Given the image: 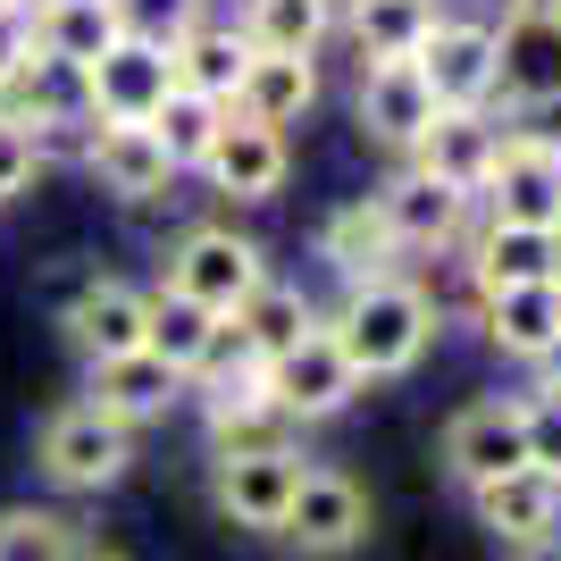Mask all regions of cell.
<instances>
[{
	"mask_svg": "<svg viewBox=\"0 0 561 561\" xmlns=\"http://www.w3.org/2000/svg\"><path fill=\"white\" fill-rule=\"evenodd\" d=\"M469 328L486 335V352H503V360H519V369H537L545 344L561 335V294L553 285H494V294H478L469 302Z\"/></svg>",
	"mask_w": 561,
	"mask_h": 561,
	"instance_id": "18",
	"label": "cell"
},
{
	"mask_svg": "<svg viewBox=\"0 0 561 561\" xmlns=\"http://www.w3.org/2000/svg\"><path fill=\"white\" fill-rule=\"evenodd\" d=\"M537 386H561V335L545 344V360H537Z\"/></svg>",
	"mask_w": 561,
	"mask_h": 561,
	"instance_id": "37",
	"label": "cell"
},
{
	"mask_svg": "<svg viewBox=\"0 0 561 561\" xmlns=\"http://www.w3.org/2000/svg\"><path fill=\"white\" fill-rule=\"evenodd\" d=\"M519 420H528V461H537V469H561V386L519 394Z\"/></svg>",
	"mask_w": 561,
	"mask_h": 561,
	"instance_id": "34",
	"label": "cell"
},
{
	"mask_svg": "<svg viewBox=\"0 0 561 561\" xmlns=\"http://www.w3.org/2000/svg\"><path fill=\"white\" fill-rule=\"evenodd\" d=\"M453 0H344L335 9V25L352 34V50L360 59H411V50L427 43V25L445 18Z\"/></svg>",
	"mask_w": 561,
	"mask_h": 561,
	"instance_id": "24",
	"label": "cell"
},
{
	"mask_svg": "<svg viewBox=\"0 0 561 561\" xmlns=\"http://www.w3.org/2000/svg\"><path fill=\"white\" fill-rule=\"evenodd\" d=\"M243 43L252 50H328V34H335V0H243Z\"/></svg>",
	"mask_w": 561,
	"mask_h": 561,
	"instance_id": "27",
	"label": "cell"
},
{
	"mask_svg": "<svg viewBox=\"0 0 561 561\" xmlns=\"http://www.w3.org/2000/svg\"><path fill=\"white\" fill-rule=\"evenodd\" d=\"M193 176H202L218 202H234V210H260V202H277V193L294 185V135H277V126H252V117H234V110H227Z\"/></svg>",
	"mask_w": 561,
	"mask_h": 561,
	"instance_id": "4",
	"label": "cell"
},
{
	"mask_svg": "<svg viewBox=\"0 0 561 561\" xmlns=\"http://www.w3.org/2000/svg\"><path fill=\"white\" fill-rule=\"evenodd\" d=\"M512 561H561V537H545V545H519Z\"/></svg>",
	"mask_w": 561,
	"mask_h": 561,
	"instance_id": "39",
	"label": "cell"
},
{
	"mask_svg": "<svg viewBox=\"0 0 561 561\" xmlns=\"http://www.w3.org/2000/svg\"><path fill=\"white\" fill-rule=\"evenodd\" d=\"M218 117H227L218 101L185 93V84H168V101H160L151 117H142V126H151V135L168 142V160H176V168L193 176V168H202V151H210V135H218Z\"/></svg>",
	"mask_w": 561,
	"mask_h": 561,
	"instance_id": "29",
	"label": "cell"
},
{
	"mask_svg": "<svg viewBox=\"0 0 561 561\" xmlns=\"http://www.w3.org/2000/svg\"><path fill=\"white\" fill-rule=\"evenodd\" d=\"M43 185V160H34V135H25V117L0 110V210L25 202V193Z\"/></svg>",
	"mask_w": 561,
	"mask_h": 561,
	"instance_id": "32",
	"label": "cell"
},
{
	"mask_svg": "<svg viewBox=\"0 0 561 561\" xmlns=\"http://www.w3.org/2000/svg\"><path fill=\"white\" fill-rule=\"evenodd\" d=\"M411 59H420L436 110H494V18H478V9H445Z\"/></svg>",
	"mask_w": 561,
	"mask_h": 561,
	"instance_id": "5",
	"label": "cell"
},
{
	"mask_svg": "<svg viewBox=\"0 0 561 561\" xmlns=\"http://www.w3.org/2000/svg\"><path fill=\"white\" fill-rule=\"evenodd\" d=\"M25 9H50V0H25Z\"/></svg>",
	"mask_w": 561,
	"mask_h": 561,
	"instance_id": "42",
	"label": "cell"
},
{
	"mask_svg": "<svg viewBox=\"0 0 561 561\" xmlns=\"http://www.w3.org/2000/svg\"><path fill=\"white\" fill-rule=\"evenodd\" d=\"M84 176H93L110 202H126V210H151V202H168V193L185 185V168L168 160V142L151 135V126H110V117H93Z\"/></svg>",
	"mask_w": 561,
	"mask_h": 561,
	"instance_id": "12",
	"label": "cell"
},
{
	"mask_svg": "<svg viewBox=\"0 0 561 561\" xmlns=\"http://www.w3.org/2000/svg\"><path fill=\"white\" fill-rule=\"evenodd\" d=\"M193 386H185V369H168L160 352H117V360H93V394L84 402H101L117 427H160L176 402H185Z\"/></svg>",
	"mask_w": 561,
	"mask_h": 561,
	"instance_id": "20",
	"label": "cell"
},
{
	"mask_svg": "<svg viewBox=\"0 0 561 561\" xmlns=\"http://www.w3.org/2000/svg\"><path fill=\"white\" fill-rule=\"evenodd\" d=\"M427 117H436V93H427L420 59H360V93H352V126L369 151L386 160H411L427 135Z\"/></svg>",
	"mask_w": 561,
	"mask_h": 561,
	"instance_id": "6",
	"label": "cell"
},
{
	"mask_svg": "<svg viewBox=\"0 0 561 561\" xmlns=\"http://www.w3.org/2000/svg\"><path fill=\"white\" fill-rule=\"evenodd\" d=\"M335 335V352L352 360V377L360 386H386V377H411L436 352V335H445V310H436V294H427L420 277H369V285H344V302L319 310Z\"/></svg>",
	"mask_w": 561,
	"mask_h": 561,
	"instance_id": "1",
	"label": "cell"
},
{
	"mask_svg": "<svg viewBox=\"0 0 561 561\" xmlns=\"http://www.w3.org/2000/svg\"><path fill=\"white\" fill-rule=\"evenodd\" d=\"M260 386H268V402H277L294 427H319V420H335L352 394H360V377H352V360L335 352V335H328V319L302 335V344H285L277 360H260Z\"/></svg>",
	"mask_w": 561,
	"mask_h": 561,
	"instance_id": "7",
	"label": "cell"
},
{
	"mask_svg": "<svg viewBox=\"0 0 561 561\" xmlns=\"http://www.w3.org/2000/svg\"><path fill=\"white\" fill-rule=\"evenodd\" d=\"M34 469H43L59 494H110L126 469H135V427H117L101 402H68L50 411L43 436H34Z\"/></svg>",
	"mask_w": 561,
	"mask_h": 561,
	"instance_id": "2",
	"label": "cell"
},
{
	"mask_svg": "<svg viewBox=\"0 0 561 561\" xmlns=\"http://www.w3.org/2000/svg\"><path fill=\"white\" fill-rule=\"evenodd\" d=\"M545 93H561V18L503 9L494 18V110H519Z\"/></svg>",
	"mask_w": 561,
	"mask_h": 561,
	"instance_id": "19",
	"label": "cell"
},
{
	"mask_svg": "<svg viewBox=\"0 0 561 561\" xmlns=\"http://www.w3.org/2000/svg\"><path fill=\"white\" fill-rule=\"evenodd\" d=\"M227 319H234V335H243V344H252L260 360H277L285 344H302V335L319 328V302H310L302 285H285L277 268H268V277H260L252 294H243V302L227 310Z\"/></svg>",
	"mask_w": 561,
	"mask_h": 561,
	"instance_id": "25",
	"label": "cell"
},
{
	"mask_svg": "<svg viewBox=\"0 0 561 561\" xmlns=\"http://www.w3.org/2000/svg\"><path fill=\"white\" fill-rule=\"evenodd\" d=\"M369 519L377 512H369V486H360V478H344V469H302L277 537L294 545V553H310V561H335V553H352V545H369Z\"/></svg>",
	"mask_w": 561,
	"mask_h": 561,
	"instance_id": "8",
	"label": "cell"
},
{
	"mask_svg": "<svg viewBox=\"0 0 561 561\" xmlns=\"http://www.w3.org/2000/svg\"><path fill=\"white\" fill-rule=\"evenodd\" d=\"M503 9H519V18H561V0H503Z\"/></svg>",
	"mask_w": 561,
	"mask_h": 561,
	"instance_id": "38",
	"label": "cell"
},
{
	"mask_svg": "<svg viewBox=\"0 0 561 561\" xmlns=\"http://www.w3.org/2000/svg\"><path fill=\"white\" fill-rule=\"evenodd\" d=\"M445 478L453 486H486V478H503V469L528 461V420H519V394H469L461 411L445 420Z\"/></svg>",
	"mask_w": 561,
	"mask_h": 561,
	"instance_id": "9",
	"label": "cell"
},
{
	"mask_svg": "<svg viewBox=\"0 0 561 561\" xmlns=\"http://www.w3.org/2000/svg\"><path fill=\"white\" fill-rule=\"evenodd\" d=\"M168 68H176V84L202 101H218L227 110L234 84H243V68H252V43H243V25L234 18H202L193 34H176L168 43Z\"/></svg>",
	"mask_w": 561,
	"mask_h": 561,
	"instance_id": "23",
	"label": "cell"
},
{
	"mask_svg": "<svg viewBox=\"0 0 561 561\" xmlns=\"http://www.w3.org/2000/svg\"><path fill=\"white\" fill-rule=\"evenodd\" d=\"M110 9H117V34H135V43H160V50L210 18L202 0H110Z\"/></svg>",
	"mask_w": 561,
	"mask_h": 561,
	"instance_id": "31",
	"label": "cell"
},
{
	"mask_svg": "<svg viewBox=\"0 0 561 561\" xmlns=\"http://www.w3.org/2000/svg\"><path fill=\"white\" fill-rule=\"evenodd\" d=\"M84 537H76V519L43 512V503H18V512H0V561H76Z\"/></svg>",
	"mask_w": 561,
	"mask_h": 561,
	"instance_id": "30",
	"label": "cell"
},
{
	"mask_svg": "<svg viewBox=\"0 0 561 561\" xmlns=\"http://www.w3.org/2000/svg\"><path fill=\"white\" fill-rule=\"evenodd\" d=\"M34 59V9L25 0H0V84Z\"/></svg>",
	"mask_w": 561,
	"mask_h": 561,
	"instance_id": "36",
	"label": "cell"
},
{
	"mask_svg": "<svg viewBox=\"0 0 561 561\" xmlns=\"http://www.w3.org/2000/svg\"><path fill=\"white\" fill-rule=\"evenodd\" d=\"M34 135V160L50 168H84V151H93V117H43V126H25Z\"/></svg>",
	"mask_w": 561,
	"mask_h": 561,
	"instance_id": "33",
	"label": "cell"
},
{
	"mask_svg": "<svg viewBox=\"0 0 561 561\" xmlns=\"http://www.w3.org/2000/svg\"><path fill=\"white\" fill-rule=\"evenodd\" d=\"M110 43H117V9L110 0H50V9H34V50H50V59L93 68Z\"/></svg>",
	"mask_w": 561,
	"mask_h": 561,
	"instance_id": "28",
	"label": "cell"
},
{
	"mask_svg": "<svg viewBox=\"0 0 561 561\" xmlns=\"http://www.w3.org/2000/svg\"><path fill=\"white\" fill-rule=\"evenodd\" d=\"M84 84H93V117H110V126H142V117L168 101L176 68H168V50H160V43L117 34V43L93 59V68H84Z\"/></svg>",
	"mask_w": 561,
	"mask_h": 561,
	"instance_id": "17",
	"label": "cell"
},
{
	"mask_svg": "<svg viewBox=\"0 0 561 561\" xmlns=\"http://www.w3.org/2000/svg\"><path fill=\"white\" fill-rule=\"evenodd\" d=\"M210 335H218V310H202L193 294H176V285H151V310H142V352H160L168 369L193 377V360L210 352Z\"/></svg>",
	"mask_w": 561,
	"mask_h": 561,
	"instance_id": "26",
	"label": "cell"
},
{
	"mask_svg": "<svg viewBox=\"0 0 561 561\" xmlns=\"http://www.w3.org/2000/svg\"><path fill=\"white\" fill-rule=\"evenodd\" d=\"M377 210H386V227H394L402 260L411 252H461V234L478 227V202L453 193V185H436V176L411 168V160H394V176L377 185Z\"/></svg>",
	"mask_w": 561,
	"mask_h": 561,
	"instance_id": "10",
	"label": "cell"
},
{
	"mask_svg": "<svg viewBox=\"0 0 561 561\" xmlns=\"http://www.w3.org/2000/svg\"><path fill=\"white\" fill-rule=\"evenodd\" d=\"M545 285L561 294V227H553V252H545Z\"/></svg>",
	"mask_w": 561,
	"mask_h": 561,
	"instance_id": "40",
	"label": "cell"
},
{
	"mask_svg": "<svg viewBox=\"0 0 561 561\" xmlns=\"http://www.w3.org/2000/svg\"><path fill=\"white\" fill-rule=\"evenodd\" d=\"M478 218L553 234L561 227V160L537 151V142H519V135H503V160H494V176L478 185Z\"/></svg>",
	"mask_w": 561,
	"mask_h": 561,
	"instance_id": "15",
	"label": "cell"
},
{
	"mask_svg": "<svg viewBox=\"0 0 561 561\" xmlns=\"http://www.w3.org/2000/svg\"><path fill=\"white\" fill-rule=\"evenodd\" d=\"M503 110H436L427 117V135H420V151H411V168H427L436 185H453V193H469L478 202V185L494 176V160H503Z\"/></svg>",
	"mask_w": 561,
	"mask_h": 561,
	"instance_id": "14",
	"label": "cell"
},
{
	"mask_svg": "<svg viewBox=\"0 0 561 561\" xmlns=\"http://www.w3.org/2000/svg\"><path fill=\"white\" fill-rule=\"evenodd\" d=\"M503 126H512L519 142H537V151H553V160H561V93H545V101H519V110H503Z\"/></svg>",
	"mask_w": 561,
	"mask_h": 561,
	"instance_id": "35",
	"label": "cell"
},
{
	"mask_svg": "<svg viewBox=\"0 0 561 561\" xmlns=\"http://www.w3.org/2000/svg\"><path fill=\"white\" fill-rule=\"evenodd\" d=\"M319 260H328L335 285H369V277H394L402 268V243L386 227V210H377V193H352V202H335L319 218Z\"/></svg>",
	"mask_w": 561,
	"mask_h": 561,
	"instance_id": "21",
	"label": "cell"
},
{
	"mask_svg": "<svg viewBox=\"0 0 561 561\" xmlns=\"http://www.w3.org/2000/svg\"><path fill=\"white\" fill-rule=\"evenodd\" d=\"M142 310H151V294L126 277H84L68 294V310H59V335H68V352L93 369V360H117V352L142 344Z\"/></svg>",
	"mask_w": 561,
	"mask_h": 561,
	"instance_id": "16",
	"label": "cell"
},
{
	"mask_svg": "<svg viewBox=\"0 0 561 561\" xmlns=\"http://www.w3.org/2000/svg\"><path fill=\"white\" fill-rule=\"evenodd\" d=\"M76 561H126V553H101V545H84V553H76Z\"/></svg>",
	"mask_w": 561,
	"mask_h": 561,
	"instance_id": "41",
	"label": "cell"
},
{
	"mask_svg": "<svg viewBox=\"0 0 561 561\" xmlns=\"http://www.w3.org/2000/svg\"><path fill=\"white\" fill-rule=\"evenodd\" d=\"M227 110L252 117V126L294 135V126L319 110V59H310V50H252V68H243V84H234Z\"/></svg>",
	"mask_w": 561,
	"mask_h": 561,
	"instance_id": "22",
	"label": "cell"
},
{
	"mask_svg": "<svg viewBox=\"0 0 561 561\" xmlns=\"http://www.w3.org/2000/svg\"><path fill=\"white\" fill-rule=\"evenodd\" d=\"M469 512H478V528H486L494 545H545L561 537V469H537L519 461L503 469V478H486V486H469Z\"/></svg>",
	"mask_w": 561,
	"mask_h": 561,
	"instance_id": "13",
	"label": "cell"
},
{
	"mask_svg": "<svg viewBox=\"0 0 561 561\" xmlns=\"http://www.w3.org/2000/svg\"><path fill=\"white\" fill-rule=\"evenodd\" d=\"M260 277H268V243L243 234L234 218H202V227H185L176 243H168V268H160V285L193 294V302L218 310V319H227Z\"/></svg>",
	"mask_w": 561,
	"mask_h": 561,
	"instance_id": "3",
	"label": "cell"
},
{
	"mask_svg": "<svg viewBox=\"0 0 561 561\" xmlns=\"http://www.w3.org/2000/svg\"><path fill=\"white\" fill-rule=\"evenodd\" d=\"M302 486V453L294 445H268V453H210V503L218 519L252 528V537H277L285 503Z\"/></svg>",
	"mask_w": 561,
	"mask_h": 561,
	"instance_id": "11",
	"label": "cell"
}]
</instances>
